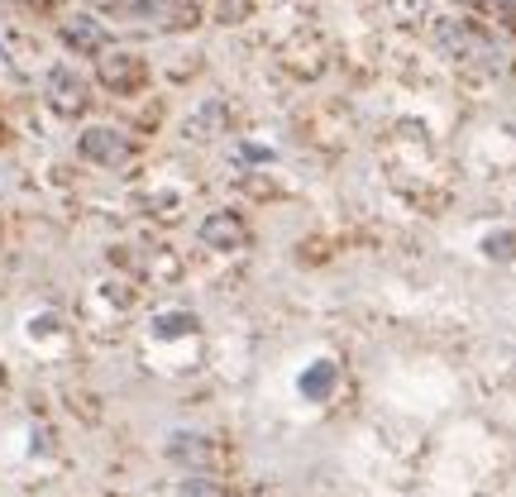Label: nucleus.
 I'll return each mask as SVG.
<instances>
[{"label": "nucleus", "mask_w": 516, "mask_h": 497, "mask_svg": "<svg viewBox=\"0 0 516 497\" xmlns=\"http://www.w3.org/2000/svg\"><path fill=\"white\" fill-rule=\"evenodd\" d=\"M96 82L110 91V96H139L149 87V63L129 48H106L96 58Z\"/></svg>", "instance_id": "1"}, {"label": "nucleus", "mask_w": 516, "mask_h": 497, "mask_svg": "<svg viewBox=\"0 0 516 497\" xmlns=\"http://www.w3.org/2000/svg\"><path fill=\"white\" fill-rule=\"evenodd\" d=\"M43 101L58 110L63 120H77L91 106V87H86V77L77 67L58 63V67H48V77H43Z\"/></svg>", "instance_id": "2"}, {"label": "nucleus", "mask_w": 516, "mask_h": 497, "mask_svg": "<svg viewBox=\"0 0 516 497\" xmlns=\"http://www.w3.org/2000/svg\"><path fill=\"white\" fill-rule=\"evenodd\" d=\"M77 153L86 163H96V168H125L134 158V139L125 130H115V125H86L77 134Z\"/></svg>", "instance_id": "3"}, {"label": "nucleus", "mask_w": 516, "mask_h": 497, "mask_svg": "<svg viewBox=\"0 0 516 497\" xmlns=\"http://www.w3.org/2000/svg\"><path fill=\"white\" fill-rule=\"evenodd\" d=\"M196 235L215 254H239V249H249V220L239 216V211H211V216L201 220Z\"/></svg>", "instance_id": "4"}, {"label": "nucleus", "mask_w": 516, "mask_h": 497, "mask_svg": "<svg viewBox=\"0 0 516 497\" xmlns=\"http://www.w3.org/2000/svg\"><path fill=\"white\" fill-rule=\"evenodd\" d=\"M58 39H63V48L77 53V58H101L110 48L106 24L96 20V15H67V20L58 24Z\"/></svg>", "instance_id": "5"}, {"label": "nucleus", "mask_w": 516, "mask_h": 497, "mask_svg": "<svg viewBox=\"0 0 516 497\" xmlns=\"http://www.w3.org/2000/svg\"><path fill=\"white\" fill-rule=\"evenodd\" d=\"M168 459L172 464H182V469H192V474H206L211 469V440L206 435H196V431H172L168 435Z\"/></svg>", "instance_id": "6"}, {"label": "nucleus", "mask_w": 516, "mask_h": 497, "mask_svg": "<svg viewBox=\"0 0 516 497\" xmlns=\"http://www.w3.org/2000/svg\"><path fill=\"white\" fill-rule=\"evenodd\" d=\"M225 125H230V110H225V101H206V106H201L192 120L182 125V134H187V139H215Z\"/></svg>", "instance_id": "7"}, {"label": "nucleus", "mask_w": 516, "mask_h": 497, "mask_svg": "<svg viewBox=\"0 0 516 497\" xmlns=\"http://www.w3.org/2000/svg\"><path fill=\"white\" fill-rule=\"evenodd\" d=\"M254 10H258V0H211V20L225 24V29L254 20Z\"/></svg>", "instance_id": "8"}, {"label": "nucleus", "mask_w": 516, "mask_h": 497, "mask_svg": "<svg viewBox=\"0 0 516 497\" xmlns=\"http://www.w3.org/2000/svg\"><path fill=\"white\" fill-rule=\"evenodd\" d=\"M192 330H196L192 311H163V316L153 321V335H158V340H172V335H192Z\"/></svg>", "instance_id": "9"}, {"label": "nucleus", "mask_w": 516, "mask_h": 497, "mask_svg": "<svg viewBox=\"0 0 516 497\" xmlns=\"http://www.w3.org/2000/svg\"><path fill=\"white\" fill-rule=\"evenodd\" d=\"M335 388V364H316L311 368V373H301V392H306V397H325V392Z\"/></svg>", "instance_id": "10"}, {"label": "nucleus", "mask_w": 516, "mask_h": 497, "mask_svg": "<svg viewBox=\"0 0 516 497\" xmlns=\"http://www.w3.org/2000/svg\"><path fill=\"white\" fill-rule=\"evenodd\" d=\"M177 497H220V483L211 474H187L177 483Z\"/></svg>", "instance_id": "11"}, {"label": "nucleus", "mask_w": 516, "mask_h": 497, "mask_svg": "<svg viewBox=\"0 0 516 497\" xmlns=\"http://www.w3.org/2000/svg\"><path fill=\"white\" fill-rule=\"evenodd\" d=\"M483 254H488V259H516V235H507V230H502V235H488L483 239Z\"/></svg>", "instance_id": "12"}, {"label": "nucleus", "mask_w": 516, "mask_h": 497, "mask_svg": "<svg viewBox=\"0 0 516 497\" xmlns=\"http://www.w3.org/2000/svg\"><path fill=\"white\" fill-rule=\"evenodd\" d=\"M0 383H5V368H0Z\"/></svg>", "instance_id": "13"}]
</instances>
